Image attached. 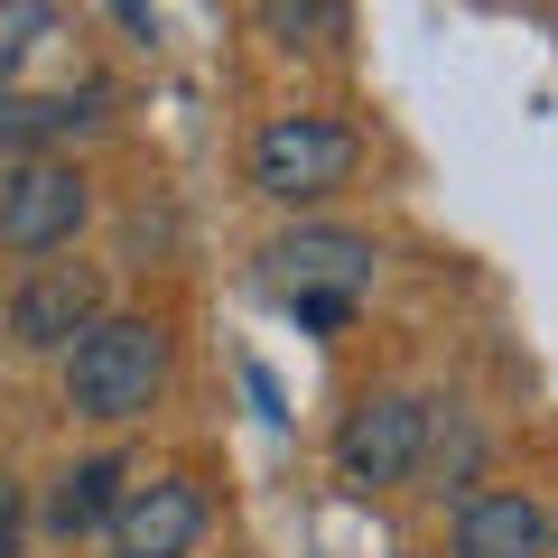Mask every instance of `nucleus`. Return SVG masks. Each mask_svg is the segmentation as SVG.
<instances>
[{
  "label": "nucleus",
  "instance_id": "nucleus-8",
  "mask_svg": "<svg viewBox=\"0 0 558 558\" xmlns=\"http://www.w3.org/2000/svg\"><path fill=\"white\" fill-rule=\"evenodd\" d=\"M558 521L531 494H475L457 512V558H549Z\"/></svg>",
  "mask_w": 558,
  "mask_h": 558
},
{
  "label": "nucleus",
  "instance_id": "nucleus-1",
  "mask_svg": "<svg viewBox=\"0 0 558 558\" xmlns=\"http://www.w3.org/2000/svg\"><path fill=\"white\" fill-rule=\"evenodd\" d=\"M159 381H168V326L159 317H102L65 354V400H75V418H102V428L140 418L159 400Z\"/></svg>",
  "mask_w": 558,
  "mask_h": 558
},
{
  "label": "nucleus",
  "instance_id": "nucleus-3",
  "mask_svg": "<svg viewBox=\"0 0 558 558\" xmlns=\"http://www.w3.org/2000/svg\"><path fill=\"white\" fill-rule=\"evenodd\" d=\"M84 215H94L84 168H65V159H10L0 168V252L10 260L65 252V242L84 233Z\"/></svg>",
  "mask_w": 558,
  "mask_h": 558
},
{
  "label": "nucleus",
  "instance_id": "nucleus-5",
  "mask_svg": "<svg viewBox=\"0 0 558 558\" xmlns=\"http://www.w3.org/2000/svg\"><path fill=\"white\" fill-rule=\"evenodd\" d=\"M94 326H102V270H84V260H38L10 289V344L20 354H75Z\"/></svg>",
  "mask_w": 558,
  "mask_h": 558
},
{
  "label": "nucleus",
  "instance_id": "nucleus-6",
  "mask_svg": "<svg viewBox=\"0 0 558 558\" xmlns=\"http://www.w3.org/2000/svg\"><path fill=\"white\" fill-rule=\"evenodd\" d=\"M112 558H196V539H205V494L186 475H149V484H131V502L112 512Z\"/></svg>",
  "mask_w": 558,
  "mask_h": 558
},
{
  "label": "nucleus",
  "instance_id": "nucleus-14",
  "mask_svg": "<svg viewBox=\"0 0 558 558\" xmlns=\"http://www.w3.org/2000/svg\"><path fill=\"white\" fill-rule=\"evenodd\" d=\"M0 558H20V484H0Z\"/></svg>",
  "mask_w": 558,
  "mask_h": 558
},
{
  "label": "nucleus",
  "instance_id": "nucleus-9",
  "mask_svg": "<svg viewBox=\"0 0 558 558\" xmlns=\"http://www.w3.org/2000/svg\"><path fill=\"white\" fill-rule=\"evenodd\" d=\"M121 475H131L121 457H84V465H65V475H57V502H47V531H57V539L112 531V512L131 502V494H121Z\"/></svg>",
  "mask_w": 558,
  "mask_h": 558
},
{
  "label": "nucleus",
  "instance_id": "nucleus-13",
  "mask_svg": "<svg viewBox=\"0 0 558 558\" xmlns=\"http://www.w3.org/2000/svg\"><path fill=\"white\" fill-rule=\"evenodd\" d=\"M289 307H299L307 326H344L354 317V289H289Z\"/></svg>",
  "mask_w": 558,
  "mask_h": 558
},
{
  "label": "nucleus",
  "instance_id": "nucleus-12",
  "mask_svg": "<svg viewBox=\"0 0 558 558\" xmlns=\"http://www.w3.org/2000/svg\"><path fill=\"white\" fill-rule=\"evenodd\" d=\"M270 28L289 47H336L344 38V0H270Z\"/></svg>",
  "mask_w": 558,
  "mask_h": 558
},
{
  "label": "nucleus",
  "instance_id": "nucleus-2",
  "mask_svg": "<svg viewBox=\"0 0 558 558\" xmlns=\"http://www.w3.org/2000/svg\"><path fill=\"white\" fill-rule=\"evenodd\" d=\"M354 159H363V140L344 131V121L279 112V121H260V140H252V186L270 205H326L344 178H354Z\"/></svg>",
  "mask_w": 558,
  "mask_h": 558
},
{
  "label": "nucleus",
  "instance_id": "nucleus-4",
  "mask_svg": "<svg viewBox=\"0 0 558 558\" xmlns=\"http://www.w3.org/2000/svg\"><path fill=\"white\" fill-rule=\"evenodd\" d=\"M428 428H438V410L410 391H373L344 410L336 428V475L354 484V494H381V484H410L418 465H428Z\"/></svg>",
  "mask_w": 558,
  "mask_h": 558
},
{
  "label": "nucleus",
  "instance_id": "nucleus-11",
  "mask_svg": "<svg viewBox=\"0 0 558 558\" xmlns=\"http://www.w3.org/2000/svg\"><path fill=\"white\" fill-rule=\"evenodd\" d=\"M57 28H65V20H57V0H0V84L20 75V65L38 57Z\"/></svg>",
  "mask_w": 558,
  "mask_h": 558
},
{
  "label": "nucleus",
  "instance_id": "nucleus-10",
  "mask_svg": "<svg viewBox=\"0 0 558 558\" xmlns=\"http://www.w3.org/2000/svg\"><path fill=\"white\" fill-rule=\"evenodd\" d=\"M84 102L75 94H10L0 84V159H38L47 140H65V131H84Z\"/></svg>",
  "mask_w": 558,
  "mask_h": 558
},
{
  "label": "nucleus",
  "instance_id": "nucleus-7",
  "mask_svg": "<svg viewBox=\"0 0 558 558\" xmlns=\"http://www.w3.org/2000/svg\"><path fill=\"white\" fill-rule=\"evenodd\" d=\"M260 260H270L289 289H363L373 260H381V242L373 233H344V223H299V233H279Z\"/></svg>",
  "mask_w": 558,
  "mask_h": 558
}]
</instances>
